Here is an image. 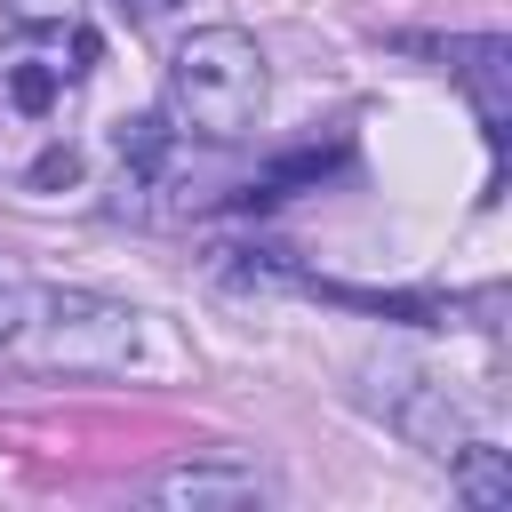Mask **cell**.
I'll return each mask as SVG.
<instances>
[{"instance_id": "7a4b0ae2", "label": "cell", "mask_w": 512, "mask_h": 512, "mask_svg": "<svg viewBox=\"0 0 512 512\" xmlns=\"http://www.w3.org/2000/svg\"><path fill=\"white\" fill-rule=\"evenodd\" d=\"M88 64H96V40H88V32H72V24H40V32H24V40L0 56V88H8L16 112H48Z\"/></svg>"}, {"instance_id": "6da1fadb", "label": "cell", "mask_w": 512, "mask_h": 512, "mask_svg": "<svg viewBox=\"0 0 512 512\" xmlns=\"http://www.w3.org/2000/svg\"><path fill=\"white\" fill-rule=\"evenodd\" d=\"M256 112H264V48L240 24H200L168 56V120L200 144H232L256 128Z\"/></svg>"}, {"instance_id": "5b68a950", "label": "cell", "mask_w": 512, "mask_h": 512, "mask_svg": "<svg viewBox=\"0 0 512 512\" xmlns=\"http://www.w3.org/2000/svg\"><path fill=\"white\" fill-rule=\"evenodd\" d=\"M456 456H464V496H472V504H512V472H504L496 440H472V448H456Z\"/></svg>"}, {"instance_id": "277c9868", "label": "cell", "mask_w": 512, "mask_h": 512, "mask_svg": "<svg viewBox=\"0 0 512 512\" xmlns=\"http://www.w3.org/2000/svg\"><path fill=\"white\" fill-rule=\"evenodd\" d=\"M152 496H160V504H256L264 488H256V472H224V464H176V472H160V480H152Z\"/></svg>"}, {"instance_id": "52a82bcc", "label": "cell", "mask_w": 512, "mask_h": 512, "mask_svg": "<svg viewBox=\"0 0 512 512\" xmlns=\"http://www.w3.org/2000/svg\"><path fill=\"white\" fill-rule=\"evenodd\" d=\"M112 8H120V16H128V24H160V16H168V8H176V0H112Z\"/></svg>"}, {"instance_id": "3957f363", "label": "cell", "mask_w": 512, "mask_h": 512, "mask_svg": "<svg viewBox=\"0 0 512 512\" xmlns=\"http://www.w3.org/2000/svg\"><path fill=\"white\" fill-rule=\"evenodd\" d=\"M136 352V312L104 304V296H48V360L72 368H104Z\"/></svg>"}, {"instance_id": "8992f818", "label": "cell", "mask_w": 512, "mask_h": 512, "mask_svg": "<svg viewBox=\"0 0 512 512\" xmlns=\"http://www.w3.org/2000/svg\"><path fill=\"white\" fill-rule=\"evenodd\" d=\"M24 320H32V288H24V280H16L8 264H0V344H8V336H16Z\"/></svg>"}]
</instances>
